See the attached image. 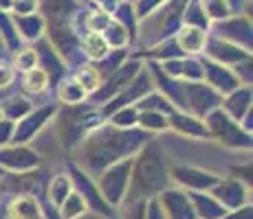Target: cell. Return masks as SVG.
I'll return each mask as SVG.
<instances>
[{
	"mask_svg": "<svg viewBox=\"0 0 253 219\" xmlns=\"http://www.w3.org/2000/svg\"><path fill=\"white\" fill-rule=\"evenodd\" d=\"M82 4H84L82 0H40L38 13L42 16L46 29L62 27V24H73V18Z\"/></svg>",
	"mask_w": 253,
	"mask_h": 219,
	"instance_id": "cell-20",
	"label": "cell"
},
{
	"mask_svg": "<svg viewBox=\"0 0 253 219\" xmlns=\"http://www.w3.org/2000/svg\"><path fill=\"white\" fill-rule=\"evenodd\" d=\"M53 119H55V136L66 152H75L86 136L106 121L99 108L88 101L80 105H60Z\"/></svg>",
	"mask_w": 253,
	"mask_h": 219,
	"instance_id": "cell-3",
	"label": "cell"
},
{
	"mask_svg": "<svg viewBox=\"0 0 253 219\" xmlns=\"http://www.w3.org/2000/svg\"><path fill=\"white\" fill-rule=\"evenodd\" d=\"M108 123L119 129H132V127H137V123H139V110L134 108V105L121 108L108 116Z\"/></svg>",
	"mask_w": 253,
	"mask_h": 219,
	"instance_id": "cell-40",
	"label": "cell"
},
{
	"mask_svg": "<svg viewBox=\"0 0 253 219\" xmlns=\"http://www.w3.org/2000/svg\"><path fill=\"white\" fill-rule=\"evenodd\" d=\"M222 219H253V206L247 204V206H240L236 211H229Z\"/></svg>",
	"mask_w": 253,
	"mask_h": 219,
	"instance_id": "cell-54",
	"label": "cell"
},
{
	"mask_svg": "<svg viewBox=\"0 0 253 219\" xmlns=\"http://www.w3.org/2000/svg\"><path fill=\"white\" fill-rule=\"evenodd\" d=\"M13 18V27L18 31V37L22 40V44H36L38 40L44 37L46 24L42 20L40 13H31V16H11Z\"/></svg>",
	"mask_w": 253,
	"mask_h": 219,
	"instance_id": "cell-25",
	"label": "cell"
},
{
	"mask_svg": "<svg viewBox=\"0 0 253 219\" xmlns=\"http://www.w3.org/2000/svg\"><path fill=\"white\" fill-rule=\"evenodd\" d=\"M130 173H132V158H126L121 162L108 167L106 171H101L95 180L97 188H99L101 197L115 208H121L124 206V199H126V193H128V187H130Z\"/></svg>",
	"mask_w": 253,
	"mask_h": 219,
	"instance_id": "cell-6",
	"label": "cell"
},
{
	"mask_svg": "<svg viewBox=\"0 0 253 219\" xmlns=\"http://www.w3.org/2000/svg\"><path fill=\"white\" fill-rule=\"evenodd\" d=\"M203 57H207V60L216 62V64H220V66L233 68L236 64H240V62L249 60L251 53L245 51V48H240V46H236V44H229L225 40H218V37H213V35H207Z\"/></svg>",
	"mask_w": 253,
	"mask_h": 219,
	"instance_id": "cell-16",
	"label": "cell"
},
{
	"mask_svg": "<svg viewBox=\"0 0 253 219\" xmlns=\"http://www.w3.org/2000/svg\"><path fill=\"white\" fill-rule=\"evenodd\" d=\"M145 206L148 202H132V204H124V211L117 215V219H145Z\"/></svg>",
	"mask_w": 253,
	"mask_h": 219,
	"instance_id": "cell-49",
	"label": "cell"
},
{
	"mask_svg": "<svg viewBox=\"0 0 253 219\" xmlns=\"http://www.w3.org/2000/svg\"><path fill=\"white\" fill-rule=\"evenodd\" d=\"M22 86H24V90H27L29 94L40 96V94H44L46 92V88H51V81H48V75L42 70V68H33V70L24 72Z\"/></svg>",
	"mask_w": 253,
	"mask_h": 219,
	"instance_id": "cell-37",
	"label": "cell"
},
{
	"mask_svg": "<svg viewBox=\"0 0 253 219\" xmlns=\"http://www.w3.org/2000/svg\"><path fill=\"white\" fill-rule=\"evenodd\" d=\"M13 129H16V123H13V121L0 119V147H4V145H11Z\"/></svg>",
	"mask_w": 253,
	"mask_h": 219,
	"instance_id": "cell-51",
	"label": "cell"
},
{
	"mask_svg": "<svg viewBox=\"0 0 253 219\" xmlns=\"http://www.w3.org/2000/svg\"><path fill=\"white\" fill-rule=\"evenodd\" d=\"M231 70H233V75H236V79L240 81V86H251L253 84V57L240 62V64H236Z\"/></svg>",
	"mask_w": 253,
	"mask_h": 219,
	"instance_id": "cell-46",
	"label": "cell"
},
{
	"mask_svg": "<svg viewBox=\"0 0 253 219\" xmlns=\"http://www.w3.org/2000/svg\"><path fill=\"white\" fill-rule=\"evenodd\" d=\"M169 187H172V180H169L168 156H165L161 143L152 136L143 145V149L132 158L130 187L124 204L148 202L152 197H159Z\"/></svg>",
	"mask_w": 253,
	"mask_h": 219,
	"instance_id": "cell-2",
	"label": "cell"
},
{
	"mask_svg": "<svg viewBox=\"0 0 253 219\" xmlns=\"http://www.w3.org/2000/svg\"><path fill=\"white\" fill-rule=\"evenodd\" d=\"M207 127L209 138H213L218 145L227 149H236V152H251L253 147V136L247 134L245 129L240 127V123H236L233 119L225 114L220 108L213 110L211 114H207L203 119Z\"/></svg>",
	"mask_w": 253,
	"mask_h": 219,
	"instance_id": "cell-5",
	"label": "cell"
},
{
	"mask_svg": "<svg viewBox=\"0 0 253 219\" xmlns=\"http://www.w3.org/2000/svg\"><path fill=\"white\" fill-rule=\"evenodd\" d=\"M174 42L181 48L183 57H201L205 51V42H207V33L201 29H194L183 24L176 33H174Z\"/></svg>",
	"mask_w": 253,
	"mask_h": 219,
	"instance_id": "cell-24",
	"label": "cell"
},
{
	"mask_svg": "<svg viewBox=\"0 0 253 219\" xmlns=\"http://www.w3.org/2000/svg\"><path fill=\"white\" fill-rule=\"evenodd\" d=\"M13 70L20 72H29L33 68H38V53L33 46H20L13 53Z\"/></svg>",
	"mask_w": 253,
	"mask_h": 219,
	"instance_id": "cell-42",
	"label": "cell"
},
{
	"mask_svg": "<svg viewBox=\"0 0 253 219\" xmlns=\"http://www.w3.org/2000/svg\"><path fill=\"white\" fill-rule=\"evenodd\" d=\"M86 213H88V206H86V202L82 199V195L77 191H73L71 195L62 202V206L57 208L60 219H80V217H84Z\"/></svg>",
	"mask_w": 253,
	"mask_h": 219,
	"instance_id": "cell-38",
	"label": "cell"
},
{
	"mask_svg": "<svg viewBox=\"0 0 253 219\" xmlns=\"http://www.w3.org/2000/svg\"><path fill=\"white\" fill-rule=\"evenodd\" d=\"M220 110L225 112L229 119L236 121V123H240V121L253 110V90H251V86H240L233 92H229L227 96H222Z\"/></svg>",
	"mask_w": 253,
	"mask_h": 219,
	"instance_id": "cell-21",
	"label": "cell"
},
{
	"mask_svg": "<svg viewBox=\"0 0 253 219\" xmlns=\"http://www.w3.org/2000/svg\"><path fill=\"white\" fill-rule=\"evenodd\" d=\"M187 2L189 0H168L154 13L139 20L134 46H141L143 51H148V48L157 46L159 42L174 37V33L183 27V11Z\"/></svg>",
	"mask_w": 253,
	"mask_h": 219,
	"instance_id": "cell-4",
	"label": "cell"
},
{
	"mask_svg": "<svg viewBox=\"0 0 253 219\" xmlns=\"http://www.w3.org/2000/svg\"><path fill=\"white\" fill-rule=\"evenodd\" d=\"M168 2V0H134V13H137L139 20H143V18H148L150 13H154L159 7H163V4Z\"/></svg>",
	"mask_w": 253,
	"mask_h": 219,
	"instance_id": "cell-47",
	"label": "cell"
},
{
	"mask_svg": "<svg viewBox=\"0 0 253 219\" xmlns=\"http://www.w3.org/2000/svg\"><path fill=\"white\" fill-rule=\"evenodd\" d=\"M145 219H165L161 206H159L157 197L148 199V206H145Z\"/></svg>",
	"mask_w": 253,
	"mask_h": 219,
	"instance_id": "cell-55",
	"label": "cell"
},
{
	"mask_svg": "<svg viewBox=\"0 0 253 219\" xmlns=\"http://www.w3.org/2000/svg\"><path fill=\"white\" fill-rule=\"evenodd\" d=\"M229 4L233 16H249L251 18V0H225Z\"/></svg>",
	"mask_w": 253,
	"mask_h": 219,
	"instance_id": "cell-52",
	"label": "cell"
},
{
	"mask_svg": "<svg viewBox=\"0 0 253 219\" xmlns=\"http://www.w3.org/2000/svg\"><path fill=\"white\" fill-rule=\"evenodd\" d=\"M128 2H134V0H128Z\"/></svg>",
	"mask_w": 253,
	"mask_h": 219,
	"instance_id": "cell-60",
	"label": "cell"
},
{
	"mask_svg": "<svg viewBox=\"0 0 253 219\" xmlns=\"http://www.w3.org/2000/svg\"><path fill=\"white\" fill-rule=\"evenodd\" d=\"M0 119H2V114H0Z\"/></svg>",
	"mask_w": 253,
	"mask_h": 219,
	"instance_id": "cell-61",
	"label": "cell"
},
{
	"mask_svg": "<svg viewBox=\"0 0 253 219\" xmlns=\"http://www.w3.org/2000/svg\"><path fill=\"white\" fill-rule=\"evenodd\" d=\"M101 37L104 42L108 44L110 51H121V48H128L130 46V35L124 27H121L117 20H110L108 27L101 31Z\"/></svg>",
	"mask_w": 253,
	"mask_h": 219,
	"instance_id": "cell-33",
	"label": "cell"
},
{
	"mask_svg": "<svg viewBox=\"0 0 253 219\" xmlns=\"http://www.w3.org/2000/svg\"><path fill=\"white\" fill-rule=\"evenodd\" d=\"M198 60H201V66H203V81H205L211 90H216L220 96H227L229 92L236 90V88H240V81L236 79L231 68L216 64V62L207 60V57H203V55L198 57Z\"/></svg>",
	"mask_w": 253,
	"mask_h": 219,
	"instance_id": "cell-17",
	"label": "cell"
},
{
	"mask_svg": "<svg viewBox=\"0 0 253 219\" xmlns=\"http://www.w3.org/2000/svg\"><path fill=\"white\" fill-rule=\"evenodd\" d=\"M42 164L40 154L29 145H4L0 147V169L4 173H27Z\"/></svg>",
	"mask_w": 253,
	"mask_h": 219,
	"instance_id": "cell-13",
	"label": "cell"
},
{
	"mask_svg": "<svg viewBox=\"0 0 253 219\" xmlns=\"http://www.w3.org/2000/svg\"><path fill=\"white\" fill-rule=\"evenodd\" d=\"M33 48H36V53H38V68H42L48 75L51 88H55L64 77H69V66L62 62V57L57 55L55 48L46 42V37L38 40L33 44Z\"/></svg>",
	"mask_w": 253,
	"mask_h": 219,
	"instance_id": "cell-19",
	"label": "cell"
},
{
	"mask_svg": "<svg viewBox=\"0 0 253 219\" xmlns=\"http://www.w3.org/2000/svg\"><path fill=\"white\" fill-rule=\"evenodd\" d=\"M130 57V51L128 48H121V51H110L108 55L104 57L101 62H97V64H92V68H95L97 72H99V77H101V81L106 79V77H110L113 72L119 68L121 64H124L126 60Z\"/></svg>",
	"mask_w": 253,
	"mask_h": 219,
	"instance_id": "cell-36",
	"label": "cell"
},
{
	"mask_svg": "<svg viewBox=\"0 0 253 219\" xmlns=\"http://www.w3.org/2000/svg\"><path fill=\"white\" fill-rule=\"evenodd\" d=\"M66 164H69V171H66V173H69V178L73 182V191L80 193L82 199L86 202V206H88V211L97 213V215H101L106 219H117V211L110 206L108 202H106L104 197H101V193H99V188H97L95 180H92L86 171H82V169L77 167L73 160H69Z\"/></svg>",
	"mask_w": 253,
	"mask_h": 219,
	"instance_id": "cell-8",
	"label": "cell"
},
{
	"mask_svg": "<svg viewBox=\"0 0 253 219\" xmlns=\"http://www.w3.org/2000/svg\"><path fill=\"white\" fill-rule=\"evenodd\" d=\"M0 219H7V206H4L2 197H0Z\"/></svg>",
	"mask_w": 253,
	"mask_h": 219,
	"instance_id": "cell-57",
	"label": "cell"
},
{
	"mask_svg": "<svg viewBox=\"0 0 253 219\" xmlns=\"http://www.w3.org/2000/svg\"><path fill=\"white\" fill-rule=\"evenodd\" d=\"M152 90H154L152 75H150V70H148V64H143V68L137 72V77H134V79L130 81V84L126 86L113 101H108L106 105H101V108H99L101 116L108 121V116L113 114V112L121 110V108H128V105H137L139 101L143 99L148 92H152Z\"/></svg>",
	"mask_w": 253,
	"mask_h": 219,
	"instance_id": "cell-9",
	"label": "cell"
},
{
	"mask_svg": "<svg viewBox=\"0 0 253 219\" xmlns=\"http://www.w3.org/2000/svg\"><path fill=\"white\" fill-rule=\"evenodd\" d=\"M229 178L242 182L247 188H251L253 184V167H251V160H245L240 164H231L229 167Z\"/></svg>",
	"mask_w": 253,
	"mask_h": 219,
	"instance_id": "cell-45",
	"label": "cell"
},
{
	"mask_svg": "<svg viewBox=\"0 0 253 219\" xmlns=\"http://www.w3.org/2000/svg\"><path fill=\"white\" fill-rule=\"evenodd\" d=\"M73 77L77 79V84H80L82 88H84L88 94H92V92L97 90V88L101 86V77H99V72L92 68V64H84V66H80L75 72H73Z\"/></svg>",
	"mask_w": 253,
	"mask_h": 219,
	"instance_id": "cell-41",
	"label": "cell"
},
{
	"mask_svg": "<svg viewBox=\"0 0 253 219\" xmlns=\"http://www.w3.org/2000/svg\"><path fill=\"white\" fill-rule=\"evenodd\" d=\"M168 129L176 131L181 136H187V138H198V140H207V127L201 119L187 114V112H178L174 110L172 114L168 116Z\"/></svg>",
	"mask_w": 253,
	"mask_h": 219,
	"instance_id": "cell-22",
	"label": "cell"
},
{
	"mask_svg": "<svg viewBox=\"0 0 253 219\" xmlns=\"http://www.w3.org/2000/svg\"><path fill=\"white\" fill-rule=\"evenodd\" d=\"M137 127L150 136L159 134V131H168V116L159 114V112H139Z\"/></svg>",
	"mask_w": 253,
	"mask_h": 219,
	"instance_id": "cell-39",
	"label": "cell"
},
{
	"mask_svg": "<svg viewBox=\"0 0 253 219\" xmlns=\"http://www.w3.org/2000/svg\"><path fill=\"white\" fill-rule=\"evenodd\" d=\"M187 195L196 213V219H222L227 215V211L209 193H187Z\"/></svg>",
	"mask_w": 253,
	"mask_h": 219,
	"instance_id": "cell-27",
	"label": "cell"
},
{
	"mask_svg": "<svg viewBox=\"0 0 253 219\" xmlns=\"http://www.w3.org/2000/svg\"><path fill=\"white\" fill-rule=\"evenodd\" d=\"M4 178V171H2V169H0V180H2Z\"/></svg>",
	"mask_w": 253,
	"mask_h": 219,
	"instance_id": "cell-59",
	"label": "cell"
},
{
	"mask_svg": "<svg viewBox=\"0 0 253 219\" xmlns=\"http://www.w3.org/2000/svg\"><path fill=\"white\" fill-rule=\"evenodd\" d=\"M157 202L161 206L165 219H196V213H194L187 191H183L178 187L165 188L161 195L157 197Z\"/></svg>",
	"mask_w": 253,
	"mask_h": 219,
	"instance_id": "cell-18",
	"label": "cell"
},
{
	"mask_svg": "<svg viewBox=\"0 0 253 219\" xmlns=\"http://www.w3.org/2000/svg\"><path fill=\"white\" fill-rule=\"evenodd\" d=\"M139 112H159V114H165V116H169L174 112V105L169 103L168 99L161 94V92H157V90H152V92H148V94L143 96V99L139 101L137 105H134Z\"/></svg>",
	"mask_w": 253,
	"mask_h": 219,
	"instance_id": "cell-34",
	"label": "cell"
},
{
	"mask_svg": "<svg viewBox=\"0 0 253 219\" xmlns=\"http://www.w3.org/2000/svg\"><path fill=\"white\" fill-rule=\"evenodd\" d=\"M110 18L117 20L126 31H128L130 46H134V40H137V27H139V18H137V13H134V4L128 2V0H121L119 7L115 9V13Z\"/></svg>",
	"mask_w": 253,
	"mask_h": 219,
	"instance_id": "cell-31",
	"label": "cell"
},
{
	"mask_svg": "<svg viewBox=\"0 0 253 219\" xmlns=\"http://www.w3.org/2000/svg\"><path fill=\"white\" fill-rule=\"evenodd\" d=\"M4 53H7V48H4V42H2V37H0V62H2Z\"/></svg>",
	"mask_w": 253,
	"mask_h": 219,
	"instance_id": "cell-58",
	"label": "cell"
},
{
	"mask_svg": "<svg viewBox=\"0 0 253 219\" xmlns=\"http://www.w3.org/2000/svg\"><path fill=\"white\" fill-rule=\"evenodd\" d=\"M55 92H57L55 101L60 105H80V103H86V101H88V92L77 84V79L73 75L64 77V79L55 86Z\"/></svg>",
	"mask_w": 253,
	"mask_h": 219,
	"instance_id": "cell-26",
	"label": "cell"
},
{
	"mask_svg": "<svg viewBox=\"0 0 253 219\" xmlns=\"http://www.w3.org/2000/svg\"><path fill=\"white\" fill-rule=\"evenodd\" d=\"M40 9V0H13L11 4V16H31V13H38Z\"/></svg>",
	"mask_w": 253,
	"mask_h": 219,
	"instance_id": "cell-48",
	"label": "cell"
},
{
	"mask_svg": "<svg viewBox=\"0 0 253 219\" xmlns=\"http://www.w3.org/2000/svg\"><path fill=\"white\" fill-rule=\"evenodd\" d=\"M181 81L192 84V81H203V66L198 57H183L181 62Z\"/></svg>",
	"mask_w": 253,
	"mask_h": 219,
	"instance_id": "cell-44",
	"label": "cell"
},
{
	"mask_svg": "<svg viewBox=\"0 0 253 219\" xmlns=\"http://www.w3.org/2000/svg\"><path fill=\"white\" fill-rule=\"evenodd\" d=\"M207 35H213L218 40H225L229 44L245 48L251 53L253 48V27H251V18L249 16H229L225 20L211 22Z\"/></svg>",
	"mask_w": 253,
	"mask_h": 219,
	"instance_id": "cell-10",
	"label": "cell"
},
{
	"mask_svg": "<svg viewBox=\"0 0 253 219\" xmlns=\"http://www.w3.org/2000/svg\"><path fill=\"white\" fill-rule=\"evenodd\" d=\"M185 96H187V114L196 119H205L213 110L220 108L222 96L216 90H211L205 81H192L185 84Z\"/></svg>",
	"mask_w": 253,
	"mask_h": 219,
	"instance_id": "cell-14",
	"label": "cell"
},
{
	"mask_svg": "<svg viewBox=\"0 0 253 219\" xmlns=\"http://www.w3.org/2000/svg\"><path fill=\"white\" fill-rule=\"evenodd\" d=\"M57 108L60 103H44V105H38L29 112L24 119H20L16 123V129H13V138H11V145H29L42 129L46 127L48 123L53 121V116L57 114Z\"/></svg>",
	"mask_w": 253,
	"mask_h": 219,
	"instance_id": "cell-11",
	"label": "cell"
},
{
	"mask_svg": "<svg viewBox=\"0 0 253 219\" xmlns=\"http://www.w3.org/2000/svg\"><path fill=\"white\" fill-rule=\"evenodd\" d=\"M86 2H92V7L95 9H99V11H104V13H108V16H113L115 13V9L119 7V2L121 0H86Z\"/></svg>",
	"mask_w": 253,
	"mask_h": 219,
	"instance_id": "cell-53",
	"label": "cell"
},
{
	"mask_svg": "<svg viewBox=\"0 0 253 219\" xmlns=\"http://www.w3.org/2000/svg\"><path fill=\"white\" fill-rule=\"evenodd\" d=\"M82 2H86V0H82Z\"/></svg>",
	"mask_w": 253,
	"mask_h": 219,
	"instance_id": "cell-62",
	"label": "cell"
},
{
	"mask_svg": "<svg viewBox=\"0 0 253 219\" xmlns=\"http://www.w3.org/2000/svg\"><path fill=\"white\" fill-rule=\"evenodd\" d=\"M209 195L216 199L227 213L251 204V188H247L245 184L233 178H218V182L213 184Z\"/></svg>",
	"mask_w": 253,
	"mask_h": 219,
	"instance_id": "cell-15",
	"label": "cell"
},
{
	"mask_svg": "<svg viewBox=\"0 0 253 219\" xmlns=\"http://www.w3.org/2000/svg\"><path fill=\"white\" fill-rule=\"evenodd\" d=\"M150 138H152V136L145 134V131L139 127L119 129L106 121L99 127L92 129L84 138V143L75 149V154L80 156V158L73 160V162H75L82 171L88 173L90 178H97L101 171H106L108 167L121 162V160L134 158Z\"/></svg>",
	"mask_w": 253,
	"mask_h": 219,
	"instance_id": "cell-1",
	"label": "cell"
},
{
	"mask_svg": "<svg viewBox=\"0 0 253 219\" xmlns=\"http://www.w3.org/2000/svg\"><path fill=\"white\" fill-rule=\"evenodd\" d=\"M218 178L220 175L201 167H189V164H174V167H169L172 184H176L178 188H183L187 193H209L213 188V184L218 182Z\"/></svg>",
	"mask_w": 253,
	"mask_h": 219,
	"instance_id": "cell-12",
	"label": "cell"
},
{
	"mask_svg": "<svg viewBox=\"0 0 253 219\" xmlns=\"http://www.w3.org/2000/svg\"><path fill=\"white\" fill-rule=\"evenodd\" d=\"M0 37H2L7 53H16L20 46H24L22 40L18 37L16 27H13V18H11V13L0 11Z\"/></svg>",
	"mask_w": 253,
	"mask_h": 219,
	"instance_id": "cell-35",
	"label": "cell"
},
{
	"mask_svg": "<svg viewBox=\"0 0 253 219\" xmlns=\"http://www.w3.org/2000/svg\"><path fill=\"white\" fill-rule=\"evenodd\" d=\"M33 108H36L33 101L27 99L24 94H7L0 101V114H2V119H9V121H13V123L24 119Z\"/></svg>",
	"mask_w": 253,
	"mask_h": 219,
	"instance_id": "cell-28",
	"label": "cell"
},
{
	"mask_svg": "<svg viewBox=\"0 0 253 219\" xmlns=\"http://www.w3.org/2000/svg\"><path fill=\"white\" fill-rule=\"evenodd\" d=\"M11 4H13V0H0V11L9 13L11 11Z\"/></svg>",
	"mask_w": 253,
	"mask_h": 219,
	"instance_id": "cell-56",
	"label": "cell"
},
{
	"mask_svg": "<svg viewBox=\"0 0 253 219\" xmlns=\"http://www.w3.org/2000/svg\"><path fill=\"white\" fill-rule=\"evenodd\" d=\"M4 206H7V219H44L40 202L27 193L11 195L9 202H4Z\"/></svg>",
	"mask_w": 253,
	"mask_h": 219,
	"instance_id": "cell-23",
	"label": "cell"
},
{
	"mask_svg": "<svg viewBox=\"0 0 253 219\" xmlns=\"http://www.w3.org/2000/svg\"><path fill=\"white\" fill-rule=\"evenodd\" d=\"M13 81H16V70H13V66L7 64V62H0V90L7 92L9 88L13 86Z\"/></svg>",
	"mask_w": 253,
	"mask_h": 219,
	"instance_id": "cell-50",
	"label": "cell"
},
{
	"mask_svg": "<svg viewBox=\"0 0 253 219\" xmlns=\"http://www.w3.org/2000/svg\"><path fill=\"white\" fill-rule=\"evenodd\" d=\"M80 48H82V53H84V57H86L88 64H97V62H101L110 53L108 44L104 42L101 33H86V35H82L80 37Z\"/></svg>",
	"mask_w": 253,
	"mask_h": 219,
	"instance_id": "cell-29",
	"label": "cell"
},
{
	"mask_svg": "<svg viewBox=\"0 0 253 219\" xmlns=\"http://www.w3.org/2000/svg\"><path fill=\"white\" fill-rule=\"evenodd\" d=\"M183 24H187V27H194V29H201V31L209 33V27H211V22H209V18H207L205 9H203L201 0H189V2L185 4Z\"/></svg>",
	"mask_w": 253,
	"mask_h": 219,
	"instance_id": "cell-32",
	"label": "cell"
},
{
	"mask_svg": "<svg viewBox=\"0 0 253 219\" xmlns=\"http://www.w3.org/2000/svg\"><path fill=\"white\" fill-rule=\"evenodd\" d=\"M203 9H205L209 22H218V20H225V18L233 16L229 4L225 2V0H201Z\"/></svg>",
	"mask_w": 253,
	"mask_h": 219,
	"instance_id": "cell-43",
	"label": "cell"
},
{
	"mask_svg": "<svg viewBox=\"0 0 253 219\" xmlns=\"http://www.w3.org/2000/svg\"><path fill=\"white\" fill-rule=\"evenodd\" d=\"M143 64H145V62L134 60V57H128V60H126L124 64L117 68L113 75L106 77V79L101 81V86L97 88L92 94H88V103L97 105V108H101V105H106L108 101H113L115 96L119 94V92L124 90V88L134 79V77H137V72L143 68Z\"/></svg>",
	"mask_w": 253,
	"mask_h": 219,
	"instance_id": "cell-7",
	"label": "cell"
},
{
	"mask_svg": "<svg viewBox=\"0 0 253 219\" xmlns=\"http://www.w3.org/2000/svg\"><path fill=\"white\" fill-rule=\"evenodd\" d=\"M71 193H73V182H71L69 173H57V175H53V178H48L46 197L55 208H60L62 202H64Z\"/></svg>",
	"mask_w": 253,
	"mask_h": 219,
	"instance_id": "cell-30",
	"label": "cell"
}]
</instances>
